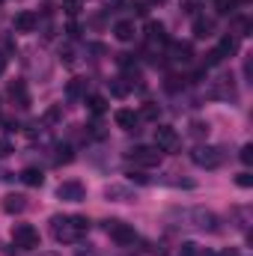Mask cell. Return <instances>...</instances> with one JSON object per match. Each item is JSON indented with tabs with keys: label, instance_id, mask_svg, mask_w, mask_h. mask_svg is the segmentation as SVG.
Instances as JSON below:
<instances>
[{
	"label": "cell",
	"instance_id": "6da1fadb",
	"mask_svg": "<svg viewBox=\"0 0 253 256\" xmlns=\"http://www.w3.org/2000/svg\"><path fill=\"white\" fill-rule=\"evenodd\" d=\"M86 230H90V220L84 218V214H54L51 218V236L60 242V244H74V242H80L84 236H86Z\"/></svg>",
	"mask_w": 253,
	"mask_h": 256
},
{
	"label": "cell",
	"instance_id": "7a4b0ae2",
	"mask_svg": "<svg viewBox=\"0 0 253 256\" xmlns=\"http://www.w3.org/2000/svg\"><path fill=\"white\" fill-rule=\"evenodd\" d=\"M170 214H173V218H179V220H185V224L194 226V230H202V232H214V230H218V214H214V212H208V208H202V206L173 208Z\"/></svg>",
	"mask_w": 253,
	"mask_h": 256
},
{
	"label": "cell",
	"instance_id": "3957f363",
	"mask_svg": "<svg viewBox=\"0 0 253 256\" xmlns=\"http://www.w3.org/2000/svg\"><path fill=\"white\" fill-rule=\"evenodd\" d=\"M224 158H226V152L220 146H196L190 152V161L196 167H202V170H218L224 164Z\"/></svg>",
	"mask_w": 253,
	"mask_h": 256
},
{
	"label": "cell",
	"instance_id": "277c9868",
	"mask_svg": "<svg viewBox=\"0 0 253 256\" xmlns=\"http://www.w3.org/2000/svg\"><path fill=\"white\" fill-rule=\"evenodd\" d=\"M12 242L18 250H36L39 248V230L33 224H18L12 230Z\"/></svg>",
	"mask_w": 253,
	"mask_h": 256
},
{
	"label": "cell",
	"instance_id": "5b68a950",
	"mask_svg": "<svg viewBox=\"0 0 253 256\" xmlns=\"http://www.w3.org/2000/svg\"><path fill=\"white\" fill-rule=\"evenodd\" d=\"M128 158H131L137 167H158L161 158H164V152H161L158 146H134V149L128 152Z\"/></svg>",
	"mask_w": 253,
	"mask_h": 256
},
{
	"label": "cell",
	"instance_id": "8992f818",
	"mask_svg": "<svg viewBox=\"0 0 253 256\" xmlns=\"http://www.w3.org/2000/svg\"><path fill=\"white\" fill-rule=\"evenodd\" d=\"M108 236H110L116 244H122V248H128V244L137 242L134 226H128V224H122V220H108Z\"/></svg>",
	"mask_w": 253,
	"mask_h": 256
},
{
	"label": "cell",
	"instance_id": "52a82bcc",
	"mask_svg": "<svg viewBox=\"0 0 253 256\" xmlns=\"http://www.w3.org/2000/svg\"><path fill=\"white\" fill-rule=\"evenodd\" d=\"M57 196H60L63 202H84V200H86V188H84L80 182L68 179V182H60V188H57Z\"/></svg>",
	"mask_w": 253,
	"mask_h": 256
},
{
	"label": "cell",
	"instance_id": "ba28073f",
	"mask_svg": "<svg viewBox=\"0 0 253 256\" xmlns=\"http://www.w3.org/2000/svg\"><path fill=\"white\" fill-rule=\"evenodd\" d=\"M176 143H179V134H176V128L173 126H158L155 128V146H158L161 152L176 149Z\"/></svg>",
	"mask_w": 253,
	"mask_h": 256
},
{
	"label": "cell",
	"instance_id": "9c48e42d",
	"mask_svg": "<svg viewBox=\"0 0 253 256\" xmlns=\"http://www.w3.org/2000/svg\"><path fill=\"white\" fill-rule=\"evenodd\" d=\"M104 200H110V202H131V200H134V188L114 182V185L104 188Z\"/></svg>",
	"mask_w": 253,
	"mask_h": 256
},
{
	"label": "cell",
	"instance_id": "30bf717a",
	"mask_svg": "<svg viewBox=\"0 0 253 256\" xmlns=\"http://www.w3.org/2000/svg\"><path fill=\"white\" fill-rule=\"evenodd\" d=\"M212 98H236V86H232V78H218L214 86L208 90Z\"/></svg>",
	"mask_w": 253,
	"mask_h": 256
},
{
	"label": "cell",
	"instance_id": "8fae6325",
	"mask_svg": "<svg viewBox=\"0 0 253 256\" xmlns=\"http://www.w3.org/2000/svg\"><path fill=\"white\" fill-rule=\"evenodd\" d=\"M36 24H39V18H36V12H30V9H24V12L15 15V30H18V33H33Z\"/></svg>",
	"mask_w": 253,
	"mask_h": 256
},
{
	"label": "cell",
	"instance_id": "7c38bea8",
	"mask_svg": "<svg viewBox=\"0 0 253 256\" xmlns=\"http://www.w3.org/2000/svg\"><path fill=\"white\" fill-rule=\"evenodd\" d=\"M3 212L6 214H21L24 208H27V196L24 194H9V196H3Z\"/></svg>",
	"mask_w": 253,
	"mask_h": 256
},
{
	"label": "cell",
	"instance_id": "4fadbf2b",
	"mask_svg": "<svg viewBox=\"0 0 253 256\" xmlns=\"http://www.w3.org/2000/svg\"><path fill=\"white\" fill-rule=\"evenodd\" d=\"M190 57H194V51H190L188 42H173V45H170V60H173L176 66L190 63Z\"/></svg>",
	"mask_w": 253,
	"mask_h": 256
},
{
	"label": "cell",
	"instance_id": "5bb4252c",
	"mask_svg": "<svg viewBox=\"0 0 253 256\" xmlns=\"http://www.w3.org/2000/svg\"><path fill=\"white\" fill-rule=\"evenodd\" d=\"M114 122L122 128V131H134V126H137V114L128 110V108H120V110L114 114Z\"/></svg>",
	"mask_w": 253,
	"mask_h": 256
},
{
	"label": "cell",
	"instance_id": "9a60e30c",
	"mask_svg": "<svg viewBox=\"0 0 253 256\" xmlns=\"http://www.w3.org/2000/svg\"><path fill=\"white\" fill-rule=\"evenodd\" d=\"M134 33H137V30H134V21H131V18H122V21L114 24V36H116L120 42H131Z\"/></svg>",
	"mask_w": 253,
	"mask_h": 256
},
{
	"label": "cell",
	"instance_id": "2e32d148",
	"mask_svg": "<svg viewBox=\"0 0 253 256\" xmlns=\"http://www.w3.org/2000/svg\"><path fill=\"white\" fill-rule=\"evenodd\" d=\"M9 96H12V102H18V108H27V104H30L27 86H24L21 80H12V84H9Z\"/></svg>",
	"mask_w": 253,
	"mask_h": 256
},
{
	"label": "cell",
	"instance_id": "e0dca14e",
	"mask_svg": "<svg viewBox=\"0 0 253 256\" xmlns=\"http://www.w3.org/2000/svg\"><path fill=\"white\" fill-rule=\"evenodd\" d=\"M21 182H24V185H30V188H42L45 176H42V170H36V167H27V170H21Z\"/></svg>",
	"mask_w": 253,
	"mask_h": 256
},
{
	"label": "cell",
	"instance_id": "ac0fdd59",
	"mask_svg": "<svg viewBox=\"0 0 253 256\" xmlns=\"http://www.w3.org/2000/svg\"><path fill=\"white\" fill-rule=\"evenodd\" d=\"M86 92V78H72L68 84H66V96L68 98H80Z\"/></svg>",
	"mask_w": 253,
	"mask_h": 256
},
{
	"label": "cell",
	"instance_id": "d6986e66",
	"mask_svg": "<svg viewBox=\"0 0 253 256\" xmlns=\"http://www.w3.org/2000/svg\"><path fill=\"white\" fill-rule=\"evenodd\" d=\"M212 27H214V24H212L208 18H196V21H194V36H196V39H206V36H212Z\"/></svg>",
	"mask_w": 253,
	"mask_h": 256
},
{
	"label": "cell",
	"instance_id": "ffe728a7",
	"mask_svg": "<svg viewBox=\"0 0 253 256\" xmlns=\"http://www.w3.org/2000/svg\"><path fill=\"white\" fill-rule=\"evenodd\" d=\"M236 48H238V39L236 36H224L220 45H218V54L220 57H230V54H236Z\"/></svg>",
	"mask_w": 253,
	"mask_h": 256
},
{
	"label": "cell",
	"instance_id": "44dd1931",
	"mask_svg": "<svg viewBox=\"0 0 253 256\" xmlns=\"http://www.w3.org/2000/svg\"><path fill=\"white\" fill-rule=\"evenodd\" d=\"M146 33H149V42H164V39H167V36H164V24H158V21H149Z\"/></svg>",
	"mask_w": 253,
	"mask_h": 256
},
{
	"label": "cell",
	"instance_id": "7402d4cb",
	"mask_svg": "<svg viewBox=\"0 0 253 256\" xmlns=\"http://www.w3.org/2000/svg\"><path fill=\"white\" fill-rule=\"evenodd\" d=\"M86 108L98 116V114H104V110H108V102H104V96H90V98H86Z\"/></svg>",
	"mask_w": 253,
	"mask_h": 256
},
{
	"label": "cell",
	"instance_id": "603a6c76",
	"mask_svg": "<svg viewBox=\"0 0 253 256\" xmlns=\"http://www.w3.org/2000/svg\"><path fill=\"white\" fill-rule=\"evenodd\" d=\"M158 114H161V108H158V104H152V102H146V104H143V110H140V116H143V120H158Z\"/></svg>",
	"mask_w": 253,
	"mask_h": 256
},
{
	"label": "cell",
	"instance_id": "cb8c5ba5",
	"mask_svg": "<svg viewBox=\"0 0 253 256\" xmlns=\"http://www.w3.org/2000/svg\"><path fill=\"white\" fill-rule=\"evenodd\" d=\"M190 134H194V137H206V134H208V122L194 120V122H190Z\"/></svg>",
	"mask_w": 253,
	"mask_h": 256
},
{
	"label": "cell",
	"instance_id": "d4e9b609",
	"mask_svg": "<svg viewBox=\"0 0 253 256\" xmlns=\"http://www.w3.org/2000/svg\"><path fill=\"white\" fill-rule=\"evenodd\" d=\"M238 158H242V164H244V167H250V164H253V146H250V143H244V146H242Z\"/></svg>",
	"mask_w": 253,
	"mask_h": 256
},
{
	"label": "cell",
	"instance_id": "484cf974",
	"mask_svg": "<svg viewBox=\"0 0 253 256\" xmlns=\"http://www.w3.org/2000/svg\"><path fill=\"white\" fill-rule=\"evenodd\" d=\"M236 3H238V0H214V9H218L220 15H226V12L236 9Z\"/></svg>",
	"mask_w": 253,
	"mask_h": 256
},
{
	"label": "cell",
	"instance_id": "4316f807",
	"mask_svg": "<svg viewBox=\"0 0 253 256\" xmlns=\"http://www.w3.org/2000/svg\"><path fill=\"white\" fill-rule=\"evenodd\" d=\"M236 185H238V188H253V176L248 170H242V173L236 176Z\"/></svg>",
	"mask_w": 253,
	"mask_h": 256
},
{
	"label": "cell",
	"instance_id": "83f0119b",
	"mask_svg": "<svg viewBox=\"0 0 253 256\" xmlns=\"http://www.w3.org/2000/svg\"><path fill=\"white\" fill-rule=\"evenodd\" d=\"M110 92H114V96H116V98H122V96H128V86H126V84H122V78H120V80H114V84H110Z\"/></svg>",
	"mask_w": 253,
	"mask_h": 256
},
{
	"label": "cell",
	"instance_id": "f1b7e54d",
	"mask_svg": "<svg viewBox=\"0 0 253 256\" xmlns=\"http://www.w3.org/2000/svg\"><path fill=\"white\" fill-rule=\"evenodd\" d=\"M196 254H200V244H194V242H185L179 248V256H196Z\"/></svg>",
	"mask_w": 253,
	"mask_h": 256
},
{
	"label": "cell",
	"instance_id": "f546056e",
	"mask_svg": "<svg viewBox=\"0 0 253 256\" xmlns=\"http://www.w3.org/2000/svg\"><path fill=\"white\" fill-rule=\"evenodd\" d=\"M63 9L66 15H78L80 12V0H63Z\"/></svg>",
	"mask_w": 253,
	"mask_h": 256
},
{
	"label": "cell",
	"instance_id": "4dcf8cb0",
	"mask_svg": "<svg viewBox=\"0 0 253 256\" xmlns=\"http://www.w3.org/2000/svg\"><path fill=\"white\" fill-rule=\"evenodd\" d=\"M68 161H72V149L68 146H60L57 149V164H68Z\"/></svg>",
	"mask_w": 253,
	"mask_h": 256
},
{
	"label": "cell",
	"instance_id": "1f68e13d",
	"mask_svg": "<svg viewBox=\"0 0 253 256\" xmlns=\"http://www.w3.org/2000/svg\"><path fill=\"white\" fill-rule=\"evenodd\" d=\"M15 149H12V140H6V137H0V158H9Z\"/></svg>",
	"mask_w": 253,
	"mask_h": 256
},
{
	"label": "cell",
	"instance_id": "d6a6232c",
	"mask_svg": "<svg viewBox=\"0 0 253 256\" xmlns=\"http://www.w3.org/2000/svg\"><path fill=\"white\" fill-rule=\"evenodd\" d=\"M131 9H134V15H146V12H149V3H146V0H134Z\"/></svg>",
	"mask_w": 253,
	"mask_h": 256
},
{
	"label": "cell",
	"instance_id": "836d02e7",
	"mask_svg": "<svg viewBox=\"0 0 253 256\" xmlns=\"http://www.w3.org/2000/svg\"><path fill=\"white\" fill-rule=\"evenodd\" d=\"M220 60H224V57H220V54H218V48H214V51H208V54H206V66H218V63H220Z\"/></svg>",
	"mask_w": 253,
	"mask_h": 256
},
{
	"label": "cell",
	"instance_id": "e575fe53",
	"mask_svg": "<svg viewBox=\"0 0 253 256\" xmlns=\"http://www.w3.org/2000/svg\"><path fill=\"white\" fill-rule=\"evenodd\" d=\"M54 120H60V108H51V110L45 114V122H54Z\"/></svg>",
	"mask_w": 253,
	"mask_h": 256
},
{
	"label": "cell",
	"instance_id": "d590c367",
	"mask_svg": "<svg viewBox=\"0 0 253 256\" xmlns=\"http://www.w3.org/2000/svg\"><path fill=\"white\" fill-rule=\"evenodd\" d=\"M128 176H131L134 182H140V185H146V182H149V176H143V173H128Z\"/></svg>",
	"mask_w": 253,
	"mask_h": 256
},
{
	"label": "cell",
	"instance_id": "8d00e7d4",
	"mask_svg": "<svg viewBox=\"0 0 253 256\" xmlns=\"http://www.w3.org/2000/svg\"><path fill=\"white\" fill-rule=\"evenodd\" d=\"M3 72H6V57L0 54V74H3Z\"/></svg>",
	"mask_w": 253,
	"mask_h": 256
},
{
	"label": "cell",
	"instance_id": "74e56055",
	"mask_svg": "<svg viewBox=\"0 0 253 256\" xmlns=\"http://www.w3.org/2000/svg\"><path fill=\"white\" fill-rule=\"evenodd\" d=\"M149 6H161V3H167V0H146Z\"/></svg>",
	"mask_w": 253,
	"mask_h": 256
},
{
	"label": "cell",
	"instance_id": "f35d334b",
	"mask_svg": "<svg viewBox=\"0 0 253 256\" xmlns=\"http://www.w3.org/2000/svg\"><path fill=\"white\" fill-rule=\"evenodd\" d=\"M196 256H218V254H212V250H200Z\"/></svg>",
	"mask_w": 253,
	"mask_h": 256
},
{
	"label": "cell",
	"instance_id": "ab89813d",
	"mask_svg": "<svg viewBox=\"0 0 253 256\" xmlns=\"http://www.w3.org/2000/svg\"><path fill=\"white\" fill-rule=\"evenodd\" d=\"M78 256H96V254H92V250H80Z\"/></svg>",
	"mask_w": 253,
	"mask_h": 256
},
{
	"label": "cell",
	"instance_id": "60d3db41",
	"mask_svg": "<svg viewBox=\"0 0 253 256\" xmlns=\"http://www.w3.org/2000/svg\"><path fill=\"white\" fill-rule=\"evenodd\" d=\"M3 179H9V173H6V170H0V182H3Z\"/></svg>",
	"mask_w": 253,
	"mask_h": 256
},
{
	"label": "cell",
	"instance_id": "b9f144b4",
	"mask_svg": "<svg viewBox=\"0 0 253 256\" xmlns=\"http://www.w3.org/2000/svg\"><path fill=\"white\" fill-rule=\"evenodd\" d=\"M220 256H238V254L236 250H226V254H220Z\"/></svg>",
	"mask_w": 253,
	"mask_h": 256
},
{
	"label": "cell",
	"instance_id": "7bdbcfd3",
	"mask_svg": "<svg viewBox=\"0 0 253 256\" xmlns=\"http://www.w3.org/2000/svg\"><path fill=\"white\" fill-rule=\"evenodd\" d=\"M39 256H60V254H39Z\"/></svg>",
	"mask_w": 253,
	"mask_h": 256
}]
</instances>
